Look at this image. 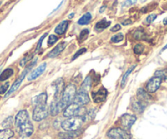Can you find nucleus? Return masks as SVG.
I'll list each match as a JSON object with an SVG mask.
<instances>
[{
	"label": "nucleus",
	"instance_id": "1",
	"mask_svg": "<svg viewBox=\"0 0 167 139\" xmlns=\"http://www.w3.org/2000/svg\"><path fill=\"white\" fill-rule=\"evenodd\" d=\"M15 125L21 137H29L33 133V125L26 110H21L15 117Z\"/></svg>",
	"mask_w": 167,
	"mask_h": 139
},
{
	"label": "nucleus",
	"instance_id": "2",
	"mask_svg": "<svg viewBox=\"0 0 167 139\" xmlns=\"http://www.w3.org/2000/svg\"><path fill=\"white\" fill-rule=\"evenodd\" d=\"M84 122L85 120L83 117H81V116L71 117L61 123V128L67 132L78 131L81 129V127L83 126Z\"/></svg>",
	"mask_w": 167,
	"mask_h": 139
},
{
	"label": "nucleus",
	"instance_id": "3",
	"mask_svg": "<svg viewBox=\"0 0 167 139\" xmlns=\"http://www.w3.org/2000/svg\"><path fill=\"white\" fill-rule=\"evenodd\" d=\"M77 88L73 84H69L64 88V91L62 93L61 98H60V102L62 104L63 108L65 109L67 107L73 102L74 97L76 95Z\"/></svg>",
	"mask_w": 167,
	"mask_h": 139
},
{
	"label": "nucleus",
	"instance_id": "4",
	"mask_svg": "<svg viewBox=\"0 0 167 139\" xmlns=\"http://www.w3.org/2000/svg\"><path fill=\"white\" fill-rule=\"evenodd\" d=\"M87 109L83 106H78L75 103L69 104L67 108L64 110L63 116L67 118H71V117H75V116H81L84 117L87 114Z\"/></svg>",
	"mask_w": 167,
	"mask_h": 139
},
{
	"label": "nucleus",
	"instance_id": "5",
	"mask_svg": "<svg viewBox=\"0 0 167 139\" xmlns=\"http://www.w3.org/2000/svg\"><path fill=\"white\" fill-rule=\"evenodd\" d=\"M107 137L109 139H131V135L128 131L122 128H113L107 133Z\"/></svg>",
	"mask_w": 167,
	"mask_h": 139
},
{
	"label": "nucleus",
	"instance_id": "6",
	"mask_svg": "<svg viewBox=\"0 0 167 139\" xmlns=\"http://www.w3.org/2000/svg\"><path fill=\"white\" fill-rule=\"evenodd\" d=\"M136 116L134 115L130 114H124L123 116H121L119 120V123L122 128L125 130H130L132 125H134V122L136 121Z\"/></svg>",
	"mask_w": 167,
	"mask_h": 139
},
{
	"label": "nucleus",
	"instance_id": "7",
	"mask_svg": "<svg viewBox=\"0 0 167 139\" xmlns=\"http://www.w3.org/2000/svg\"><path fill=\"white\" fill-rule=\"evenodd\" d=\"M48 116V108L47 106L34 107L33 112V120L34 121H41Z\"/></svg>",
	"mask_w": 167,
	"mask_h": 139
},
{
	"label": "nucleus",
	"instance_id": "8",
	"mask_svg": "<svg viewBox=\"0 0 167 139\" xmlns=\"http://www.w3.org/2000/svg\"><path fill=\"white\" fill-rule=\"evenodd\" d=\"M52 86L55 89V94H54V99H60L62 93L64 89V81L62 78H59L54 81L52 84Z\"/></svg>",
	"mask_w": 167,
	"mask_h": 139
},
{
	"label": "nucleus",
	"instance_id": "9",
	"mask_svg": "<svg viewBox=\"0 0 167 139\" xmlns=\"http://www.w3.org/2000/svg\"><path fill=\"white\" fill-rule=\"evenodd\" d=\"M89 102H90V97H89L88 93L79 90L78 93H76L73 103L78 106H84V105L89 103Z\"/></svg>",
	"mask_w": 167,
	"mask_h": 139
},
{
	"label": "nucleus",
	"instance_id": "10",
	"mask_svg": "<svg viewBox=\"0 0 167 139\" xmlns=\"http://www.w3.org/2000/svg\"><path fill=\"white\" fill-rule=\"evenodd\" d=\"M161 81H162V79H161L160 77H152L146 85L147 91L149 93H155L161 86Z\"/></svg>",
	"mask_w": 167,
	"mask_h": 139
},
{
	"label": "nucleus",
	"instance_id": "11",
	"mask_svg": "<svg viewBox=\"0 0 167 139\" xmlns=\"http://www.w3.org/2000/svg\"><path fill=\"white\" fill-rule=\"evenodd\" d=\"M107 94V89L105 88L101 87L99 89H98V91L93 92L92 93L93 101L95 103H100L104 102L106 99Z\"/></svg>",
	"mask_w": 167,
	"mask_h": 139
},
{
	"label": "nucleus",
	"instance_id": "12",
	"mask_svg": "<svg viewBox=\"0 0 167 139\" xmlns=\"http://www.w3.org/2000/svg\"><path fill=\"white\" fill-rule=\"evenodd\" d=\"M147 107V103L144 102L142 100L136 98V99H133L131 103V109L134 111L137 114H141L145 108Z\"/></svg>",
	"mask_w": 167,
	"mask_h": 139
},
{
	"label": "nucleus",
	"instance_id": "13",
	"mask_svg": "<svg viewBox=\"0 0 167 139\" xmlns=\"http://www.w3.org/2000/svg\"><path fill=\"white\" fill-rule=\"evenodd\" d=\"M46 68H47V64H46V63H43V64L40 65L37 69L32 71L30 74L28 76V81H33V80L37 79L38 77H39L40 76L44 73V71L46 70Z\"/></svg>",
	"mask_w": 167,
	"mask_h": 139
},
{
	"label": "nucleus",
	"instance_id": "14",
	"mask_svg": "<svg viewBox=\"0 0 167 139\" xmlns=\"http://www.w3.org/2000/svg\"><path fill=\"white\" fill-rule=\"evenodd\" d=\"M63 110H64V108H63L62 104L60 103V99H54L53 102L51 104V107H50L51 115L52 116H56Z\"/></svg>",
	"mask_w": 167,
	"mask_h": 139
},
{
	"label": "nucleus",
	"instance_id": "15",
	"mask_svg": "<svg viewBox=\"0 0 167 139\" xmlns=\"http://www.w3.org/2000/svg\"><path fill=\"white\" fill-rule=\"evenodd\" d=\"M48 102V94L47 93H42L39 95L35 96L32 100L33 106H47Z\"/></svg>",
	"mask_w": 167,
	"mask_h": 139
},
{
	"label": "nucleus",
	"instance_id": "16",
	"mask_svg": "<svg viewBox=\"0 0 167 139\" xmlns=\"http://www.w3.org/2000/svg\"><path fill=\"white\" fill-rule=\"evenodd\" d=\"M66 45H67V43H66L65 42H62L58 44L57 46L54 48L53 50H52L48 53V58H55V57H56L57 55H59L64 50Z\"/></svg>",
	"mask_w": 167,
	"mask_h": 139
},
{
	"label": "nucleus",
	"instance_id": "17",
	"mask_svg": "<svg viewBox=\"0 0 167 139\" xmlns=\"http://www.w3.org/2000/svg\"><path fill=\"white\" fill-rule=\"evenodd\" d=\"M68 21H61L59 25H57L55 29V33L58 35H63L64 33L66 32L67 29L68 27Z\"/></svg>",
	"mask_w": 167,
	"mask_h": 139
},
{
	"label": "nucleus",
	"instance_id": "18",
	"mask_svg": "<svg viewBox=\"0 0 167 139\" xmlns=\"http://www.w3.org/2000/svg\"><path fill=\"white\" fill-rule=\"evenodd\" d=\"M137 98L142 100L144 102L148 103L149 100L152 99V96L149 95V92L145 91L142 88H139L137 90Z\"/></svg>",
	"mask_w": 167,
	"mask_h": 139
},
{
	"label": "nucleus",
	"instance_id": "19",
	"mask_svg": "<svg viewBox=\"0 0 167 139\" xmlns=\"http://www.w3.org/2000/svg\"><path fill=\"white\" fill-rule=\"evenodd\" d=\"M111 25V21H106L105 19H103L101 21H99V22H97L95 24V29L97 31H102L104 29H105L106 28H108L109 25Z\"/></svg>",
	"mask_w": 167,
	"mask_h": 139
},
{
	"label": "nucleus",
	"instance_id": "20",
	"mask_svg": "<svg viewBox=\"0 0 167 139\" xmlns=\"http://www.w3.org/2000/svg\"><path fill=\"white\" fill-rule=\"evenodd\" d=\"M14 73V70L11 68H8L5 70L2 71V73H0V81H4L10 78Z\"/></svg>",
	"mask_w": 167,
	"mask_h": 139
},
{
	"label": "nucleus",
	"instance_id": "21",
	"mask_svg": "<svg viewBox=\"0 0 167 139\" xmlns=\"http://www.w3.org/2000/svg\"><path fill=\"white\" fill-rule=\"evenodd\" d=\"M14 136V132L11 129H0V139H10Z\"/></svg>",
	"mask_w": 167,
	"mask_h": 139
},
{
	"label": "nucleus",
	"instance_id": "22",
	"mask_svg": "<svg viewBox=\"0 0 167 139\" xmlns=\"http://www.w3.org/2000/svg\"><path fill=\"white\" fill-rule=\"evenodd\" d=\"M91 18H92V16H91V13L90 12L85 13L83 17L79 19L78 21V24L79 25H88V24L90 23V21H91Z\"/></svg>",
	"mask_w": 167,
	"mask_h": 139
},
{
	"label": "nucleus",
	"instance_id": "23",
	"mask_svg": "<svg viewBox=\"0 0 167 139\" xmlns=\"http://www.w3.org/2000/svg\"><path fill=\"white\" fill-rule=\"evenodd\" d=\"M91 77H87V78L85 79L83 83L81 85V88L79 90L81 91H85V92H88V90L91 89Z\"/></svg>",
	"mask_w": 167,
	"mask_h": 139
},
{
	"label": "nucleus",
	"instance_id": "24",
	"mask_svg": "<svg viewBox=\"0 0 167 139\" xmlns=\"http://www.w3.org/2000/svg\"><path fill=\"white\" fill-rule=\"evenodd\" d=\"M135 66H136V65H132L130 69L126 71V73L123 75V77H122V81H121V86H122V88L125 87V85H126V80H127V77L130 76V74L131 73L132 71L134 70V68H135Z\"/></svg>",
	"mask_w": 167,
	"mask_h": 139
},
{
	"label": "nucleus",
	"instance_id": "25",
	"mask_svg": "<svg viewBox=\"0 0 167 139\" xmlns=\"http://www.w3.org/2000/svg\"><path fill=\"white\" fill-rule=\"evenodd\" d=\"M133 37H134V39L136 40H144L146 38V34L144 32V30L139 29L134 32V34H133Z\"/></svg>",
	"mask_w": 167,
	"mask_h": 139
},
{
	"label": "nucleus",
	"instance_id": "26",
	"mask_svg": "<svg viewBox=\"0 0 167 139\" xmlns=\"http://www.w3.org/2000/svg\"><path fill=\"white\" fill-rule=\"evenodd\" d=\"M13 124V116H8V118L5 119L4 121H3L2 126L5 129H9Z\"/></svg>",
	"mask_w": 167,
	"mask_h": 139
},
{
	"label": "nucleus",
	"instance_id": "27",
	"mask_svg": "<svg viewBox=\"0 0 167 139\" xmlns=\"http://www.w3.org/2000/svg\"><path fill=\"white\" fill-rule=\"evenodd\" d=\"M124 39V35L122 33H117L115 35H114L111 37V42H114V43H118V42H122Z\"/></svg>",
	"mask_w": 167,
	"mask_h": 139
},
{
	"label": "nucleus",
	"instance_id": "28",
	"mask_svg": "<svg viewBox=\"0 0 167 139\" xmlns=\"http://www.w3.org/2000/svg\"><path fill=\"white\" fill-rule=\"evenodd\" d=\"M134 53L136 55H140L142 54L144 50V46L143 44H136L135 46L133 48Z\"/></svg>",
	"mask_w": 167,
	"mask_h": 139
},
{
	"label": "nucleus",
	"instance_id": "29",
	"mask_svg": "<svg viewBox=\"0 0 167 139\" xmlns=\"http://www.w3.org/2000/svg\"><path fill=\"white\" fill-rule=\"evenodd\" d=\"M155 77H160L161 79H167V69H163V70L156 71Z\"/></svg>",
	"mask_w": 167,
	"mask_h": 139
},
{
	"label": "nucleus",
	"instance_id": "30",
	"mask_svg": "<svg viewBox=\"0 0 167 139\" xmlns=\"http://www.w3.org/2000/svg\"><path fill=\"white\" fill-rule=\"evenodd\" d=\"M157 14H150L149 16L147 17V18L145 19V21L144 23L145 25H150L152 22H153V21L157 19Z\"/></svg>",
	"mask_w": 167,
	"mask_h": 139
},
{
	"label": "nucleus",
	"instance_id": "31",
	"mask_svg": "<svg viewBox=\"0 0 167 139\" xmlns=\"http://www.w3.org/2000/svg\"><path fill=\"white\" fill-rule=\"evenodd\" d=\"M57 40H58L57 36L54 35V34L50 35L49 37H48V46H52V45H54V44L57 42Z\"/></svg>",
	"mask_w": 167,
	"mask_h": 139
},
{
	"label": "nucleus",
	"instance_id": "32",
	"mask_svg": "<svg viewBox=\"0 0 167 139\" xmlns=\"http://www.w3.org/2000/svg\"><path fill=\"white\" fill-rule=\"evenodd\" d=\"M9 85H10L9 82H6V83L0 86V94H6L7 92L8 91Z\"/></svg>",
	"mask_w": 167,
	"mask_h": 139
},
{
	"label": "nucleus",
	"instance_id": "33",
	"mask_svg": "<svg viewBox=\"0 0 167 139\" xmlns=\"http://www.w3.org/2000/svg\"><path fill=\"white\" fill-rule=\"evenodd\" d=\"M32 58H33V55H29L25 56V58H23L22 60H21V62H20V65H21V67L25 66L27 63L29 62V60H32Z\"/></svg>",
	"mask_w": 167,
	"mask_h": 139
},
{
	"label": "nucleus",
	"instance_id": "34",
	"mask_svg": "<svg viewBox=\"0 0 167 139\" xmlns=\"http://www.w3.org/2000/svg\"><path fill=\"white\" fill-rule=\"evenodd\" d=\"M89 34V29H84L83 30H82V32L80 33V35H79V39L80 40H84L87 38V37Z\"/></svg>",
	"mask_w": 167,
	"mask_h": 139
},
{
	"label": "nucleus",
	"instance_id": "35",
	"mask_svg": "<svg viewBox=\"0 0 167 139\" xmlns=\"http://www.w3.org/2000/svg\"><path fill=\"white\" fill-rule=\"evenodd\" d=\"M47 35H48V33H46L45 34H43V35L42 36V37L39 38V40H38V42L37 46H36L35 52H38V50H40V48H41V46H42V43H43V41L44 38H45V37H47Z\"/></svg>",
	"mask_w": 167,
	"mask_h": 139
},
{
	"label": "nucleus",
	"instance_id": "36",
	"mask_svg": "<svg viewBox=\"0 0 167 139\" xmlns=\"http://www.w3.org/2000/svg\"><path fill=\"white\" fill-rule=\"evenodd\" d=\"M87 51V49L86 48H82V49H80V50H78V51L75 53V55H73V60H76L78 57H79V56L81 55L84 54L85 52Z\"/></svg>",
	"mask_w": 167,
	"mask_h": 139
},
{
	"label": "nucleus",
	"instance_id": "37",
	"mask_svg": "<svg viewBox=\"0 0 167 139\" xmlns=\"http://www.w3.org/2000/svg\"><path fill=\"white\" fill-rule=\"evenodd\" d=\"M137 2V0H126L125 2L122 3V7H130L132 6V5L135 4Z\"/></svg>",
	"mask_w": 167,
	"mask_h": 139
},
{
	"label": "nucleus",
	"instance_id": "38",
	"mask_svg": "<svg viewBox=\"0 0 167 139\" xmlns=\"http://www.w3.org/2000/svg\"><path fill=\"white\" fill-rule=\"evenodd\" d=\"M122 29V27H121V25H115L114 26V27H112L111 29H110V30H111L112 32H117V31H119L120 29Z\"/></svg>",
	"mask_w": 167,
	"mask_h": 139
},
{
	"label": "nucleus",
	"instance_id": "39",
	"mask_svg": "<svg viewBox=\"0 0 167 139\" xmlns=\"http://www.w3.org/2000/svg\"><path fill=\"white\" fill-rule=\"evenodd\" d=\"M122 24L123 25H128L132 24V21H131V20H130V19H127V20H125V21H122Z\"/></svg>",
	"mask_w": 167,
	"mask_h": 139
},
{
	"label": "nucleus",
	"instance_id": "40",
	"mask_svg": "<svg viewBox=\"0 0 167 139\" xmlns=\"http://www.w3.org/2000/svg\"><path fill=\"white\" fill-rule=\"evenodd\" d=\"M106 9V5H104V6H102L101 7H100V9H99V13H103L104 11H105Z\"/></svg>",
	"mask_w": 167,
	"mask_h": 139
},
{
	"label": "nucleus",
	"instance_id": "41",
	"mask_svg": "<svg viewBox=\"0 0 167 139\" xmlns=\"http://www.w3.org/2000/svg\"><path fill=\"white\" fill-rule=\"evenodd\" d=\"M163 24H164L165 25H167V17L163 20Z\"/></svg>",
	"mask_w": 167,
	"mask_h": 139
},
{
	"label": "nucleus",
	"instance_id": "42",
	"mask_svg": "<svg viewBox=\"0 0 167 139\" xmlns=\"http://www.w3.org/2000/svg\"><path fill=\"white\" fill-rule=\"evenodd\" d=\"M73 16H74V13L69 14V16H68V18H73Z\"/></svg>",
	"mask_w": 167,
	"mask_h": 139
},
{
	"label": "nucleus",
	"instance_id": "43",
	"mask_svg": "<svg viewBox=\"0 0 167 139\" xmlns=\"http://www.w3.org/2000/svg\"><path fill=\"white\" fill-rule=\"evenodd\" d=\"M166 49H167V44H166V45H165V46H164V47L162 48V50H166Z\"/></svg>",
	"mask_w": 167,
	"mask_h": 139
},
{
	"label": "nucleus",
	"instance_id": "44",
	"mask_svg": "<svg viewBox=\"0 0 167 139\" xmlns=\"http://www.w3.org/2000/svg\"><path fill=\"white\" fill-rule=\"evenodd\" d=\"M2 67H3V65H0V72H1V69H2Z\"/></svg>",
	"mask_w": 167,
	"mask_h": 139
},
{
	"label": "nucleus",
	"instance_id": "45",
	"mask_svg": "<svg viewBox=\"0 0 167 139\" xmlns=\"http://www.w3.org/2000/svg\"><path fill=\"white\" fill-rule=\"evenodd\" d=\"M140 1H141V2H145V1H146V0H140Z\"/></svg>",
	"mask_w": 167,
	"mask_h": 139
},
{
	"label": "nucleus",
	"instance_id": "46",
	"mask_svg": "<svg viewBox=\"0 0 167 139\" xmlns=\"http://www.w3.org/2000/svg\"><path fill=\"white\" fill-rule=\"evenodd\" d=\"M61 139H71V138H61Z\"/></svg>",
	"mask_w": 167,
	"mask_h": 139
},
{
	"label": "nucleus",
	"instance_id": "47",
	"mask_svg": "<svg viewBox=\"0 0 167 139\" xmlns=\"http://www.w3.org/2000/svg\"><path fill=\"white\" fill-rule=\"evenodd\" d=\"M1 3H2V2H0V6H1Z\"/></svg>",
	"mask_w": 167,
	"mask_h": 139
},
{
	"label": "nucleus",
	"instance_id": "48",
	"mask_svg": "<svg viewBox=\"0 0 167 139\" xmlns=\"http://www.w3.org/2000/svg\"><path fill=\"white\" fill-rule=\"evenodd\" d=\"M166 9H167V7H166Z\"/></svg>",
	"mask_w": 167,
	"mask_h": 139
}]
</instances>
